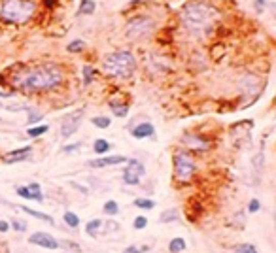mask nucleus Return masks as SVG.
Returning <instances> with one entry per match:
<instances>
[{
    "mask_svg": "<svg viewBox=\"0 0 276 253\" xmlns=\"http://www.w3.org/2000/svg\"><path fill=\"white\" fill-rule=\"evenodd\" d=\"M63 81H65V74L61 68L53 62H44L12 74L10 85L23 93H46L57 89Z\"/></svg>",
    "mask_w": 276,
    "mask_h": 253,
    "instance_id": "obj_1",
    "label": "nucleus"
},
{
    "mask_svg": "<svg viewBox=\"0 0 276 253\" xmlns=\"http://www.w3.org/2000/svg\"><path fill=\"white\" fill-rule=\"evenodd\" d=\"M183 25L189 28V33L193 34H202L208 33L210 28L214 27L216 19H218V12L216 8L204 2H191L183 8L182 12Z\"/></svg>",
    "mask_w": 276,
    "mask_h": 253,
    "instance_id": "obj_2",
    "label": "nucleus"
},
{
    "mask_svg": "<svg viewBox=\"0 0 276 253\" xmlns=\"http://www.w3.org/2000/svg\"><path fill=\"white\" fill-rule=\"evenodd\" d=\"M36 14L34 0H0V19L8 25H23Z\"/></svg>",
    "mask_w": 276,
    "mask_h": 253,
    "instance_id": "obj_3",
    "label": "nucleus"
},
{
    "mask_svg": "<svg viewBox=\"0 0 276 253\" xmlns=\"http://www.w3.org/2000/svg\"><path fill=\"white\" fill-rule=\"evenodd\" d=\"M102 70L110 78H131L136 70V59L129 51H114L104 57L102 60Z\"/></svg>",
    "mask_w": 276,
    "mask_h": 253,
    "instance_id": "obj_4",
    "label": "nucleus"
},
{
    "mask_svg": "<svg viewBox=\"0 0 276 253\" xmlns=\"http://www.w3.org/2000/svg\"><path fill=\"white\" fill-rule=\"evenodd\" d=\"M172 165H174V178L178 181H182V183L189 181L195 176V161L191 159V155L188 151H182V149L176 151L172 155Z\"/></svg>",
    "mask_w": 276,
    "mask_h": 253,
    "instance_id": "obj_5",
    "label": "nucleus"
},
{
    "mask_svg": "<svg viewBox=\"0 0 276 253\" xmlns=\"http://www.w3.org/2000/svg\"><path fill=\"white\" fill-rule=\"evenodd\" d=\"M151 28H154V21L146 17V15H138V17L129 19L127 36L129 38H140V36H146Z\"/></svg>",
    "mask_w": 276,
    "mask_h": 253,
    "instance_id": "obj_6",
    "label": "nucleus"
},
{
    "mask_svg": "<svg viewBox=\"0 0 276 253\" xmlns=\"http://www.w3.org/2000/svg\"><path fill=\"white\" fill-rule=\"evenodd\" d=\"M146 174V168L138 159H129L127 167L123 170V181L127 185H138L142 180V176Z\"/></svg>",
    "mask_w": 276,
    "mask_h": 253,
    "instance_id": "obj_7",
    "label": "nucleus"
},
{
    "mask_svg": "<svg viewBox=\"0 0 276 253\" xmlns=\"http://www.w3.org/2000/svg\"><path fill=\"white\" fill-rule=\"evenodd\" d=\"M81 119H83V110H76L65 115V119L61 121V136L63 138H70L72 134L80 129Z\"/></svg>",
    "mask_w": 276,
    "mask_h": 253,
    "instance_id": "obj_8",
    "label": "nucleus"
},
{
    "mask_svg": "<svg viewBox=\"0 0 276 253\" xmlns=\"http://www.w3.org/2000/svg\"><path fill=\"white\" fill-rule=\"evenodd\" d=\"M28 244L40 246L44 247V249H57V247L61 246V242L55 238V236H51L49 233H42V231L30 234V236H28Z\"/></svg>",
    "mask_w": 276,
    "mask_h": 253,
    "instance_id": "obj_9",
    "label": "nucleus"
},
{
    "mask_svg": "<svg viewBox=\"0 0 276 253\" xmlns=\"http://www.w3.org/2000/svg\"><path fill=\"white\" fill-rule=\"evenodd\" d=\"M15 193L21 199L36 200V202H44V195H42V187L38 183H28V185H19L15 189Z\"/></svg>",
    "mask_w": 276,
    "mask_h": 253,
    "instance_id": "obj_10",
    "label": "nucleus"
},
{
    "mask_svg": "<svg viewBox=\"0 0 276 253\" xmlns=\"http://www.w3.org/2000/svg\"><path fill=\"white\" fill-rule=\"evenodd\" d=\"M30 155H33V147L25 146V147H19V149H12V151H8L6 155H2V161H4L6 165H15V163H21V161H27Z\"/></svg>",
    "mask_w": 276,
    "mask_h": 253,
    "instance_id": "obj_11",
    "label": "nucleus"
},
{
    "mask_svg": "<svg viewBox=\"0 0 276 253\" xmlns=\"http://www.w3.org/2000/svg\"><path fill=\"white\" fill-rule=\"evenodd\" d=\"M121 163H127V157H123V155H112V157H101V159L87 161V167L106 168V167H114V165H121Z\"/></svg>",
    "mask_w": 276,
    "mask_h": 253,
    "instance_id": "obj_12",
    "label": "nucleus"
},
{
    "mask_svg": "<svg viewBox=\"0 0 276 253\" xmlns=\"http://www.w3.org/2000/svg\"><path fill=\"white\" fill-rule=\"evenodd\" d=\"M131 134L135 136L136 140H144V138H151L155 134V129H154V125L151 123H140V125H136L133 131H131Z\"/></svg>",
    "mask_w": 276,
    "mask_h": 253,
    "instance_id": "obj_13",
    "label": "nucleus"
},
{
    "mask_svg": "<svg viewBox=\"0 0 276 253\" xmlns=\"http://www.w3.org/2000/svg\"><path fill=\"white\" fill-rule=\"evenodd\" d=\"M110 110L114 112L115 117H127L129 104L127 102H119V100H110Z\"/></svg>",
    "mask_w": 276,
    "mask_h": 253,
    "instance_id": "obj_14",
    "label": "nucleus"
},
{
    "mask_svg": "<svg viewBox=\"0 0 276 253\" xmlns=\"http://www.w3.org/2000/svg\"><path fill=\"white\" fill-rule=\"evenodd\" d=\"M85 233H87V236H91V238H97V236L102 233V221L91 219L87 225H85Z\"/></svg>",
    "mask_w": 276,
    "mask_h": 253,
    "instance_id": "obj_15",
    "label": "nucleus"
},
{
    "mask_svg": "<svg viewBox=\"0 0 276 253\" xmlns=\"http://www.w3.org/2000/svg\"><path fill=\"white\" fill-rule=\"evenodd\" d=\"M186 249H188V242L183 238H180V236H178V238H172L169 242L170 253H182V251H186Z\"/></svg>",
    "mask_w": 276,
    "mask_h": 253,
    "instance_id": "obj_16",
    "label": "nucleus"
},
{
    "mask_svg": "<svg viewBox=\"0 0 276 253\" xmlns=\"http://www.w3.org/2000/svg\"><path fill=\"white\" fill-rule=\"evenodd\" d=\"M19 210H23L25 213L33 215V217H36V219L46 221V223H51V225H53V217H51V215H47V213L36 212V210H33V208H28V206H19Z\"/></svg>",
    "mask_w": 276,
    "mask_h": 253,
    "instance_id": "obj_17",
    "label": "nucleus"
},
{
    "mask_svg": "<svg viewBox=\"0 0 276 253\" xmlns=\"http://www.w3.org/2000/svg\"><path fill=\"white\" fill-rule=\"evenodd\" d=\"M93 151L97 155H106L108 151H110V142L104 140V138H99V140H95Z\"/></svg>",
    "mask_w": 276,
    "mask_h": 253,
    "instance_id": "obj_18",
    "label": "nucleus"
},
{
    "mask_svg": "<svg viewBox=\"0 0 276 253\" xmlns=\"http://www.w3.org/2000/svg\"><path fill=\"white\" fill-rule=\"evenodd\" d=\"M263 161H265V155H263V151H259V153L254 157V176H256V183L259 181V178H261Z\"/></svg>",
    "mask_w": 276,
    "mask_h": 253,
    "instance_id": "obj_19",
    "label": "nucleus"
},
{
    "mask_svg": "<svg viewBox=\"0 0 276 253\" xmlns=\"http://www.w3.org/2000/svg\"><path fill=\"white\" fill-rule=\"evenodd\" d=\"M63 219H65V223H67L70 229H78V227H80V217H78V213L74 212H65Z\"/></svg>",
    "mask_w": 276,
    "mask_h": 253,
    "instance_id": "obj_20",
    "label": "nucleus"
},
{
    "mask_svg": "<svg viewBox=\"0 0 276 253\" xmlns=\"http://www.w3.org/2000/svg\"><path fill=\"white\" fill-rule=\"evenodd\" d=\"M180 217V213H178V210H174V208H170V210H165V212L161 213V217H159V221L161 223H172V221H176Z\"/></svg>",
    "mask_w": 276,
    "mask_h": 253,
    "instance_id": "obj_21",
    "label": "nucleus"
},
{
    "mask_svg": "<svg viewBox=\"0 0 276 253\" xmlns=\"http://www.w3.org/2000/svg\"><path fill=\"white\" fill-rule=\"evenodd\" d=\"M102 212L106 213V215H117L119 213V204L115 200H106L104 206H102Z\"/></svg>",
    "mask_w": 276,
    "mask_h": 253,
    "instance_id": "obj_22",
    "label": "nucleus"
},
{
    "mask_svg": "<svg viewBox=\"0 0 276 253\" xmlns=\"http://www.w3.org/2000/svg\"><path fill=\"white\" fill-rule=\"evenodd\" d=\"M231 253H259L257 251V247L254 244H248V242H244V244H236L233 247V251Z\"/></svg>",
    "mask_w": 276,
    "mask_h": 253,
    "instance_id": "obj_23",
    "label": "nucleus"
},
{
    "mask_svg": "<svg viewBox=\"0 0 276 253\" xmlns=\"http://www.w3.org/2000/svg\"><path fill=\"white\" fill-rule=\"evenodd\" d=\"M95 8H97V4H95L93 0H81L80 2V14L91 15L95 12Z\"/></svg>",
    "mask_w": 276,
    "mask_h": 253,
    "instance_id": "obj_24",
    "label": "nucleus"
},
{
    "mask_svg": "<svg viewBox=\"0 0 276 253\" xmlns=\"http://www.w3.org/2000/svg\"><path fill=\"white\" fill-rule=\"evenodd\" d=\"M135 206L136 208H142V210H154L155 202L151 199H144V197H138V199H135Z\"/></svg>",
    "mask_w": 276,
    "mask_h": 253,
    "instance_id": "obj_25",
    "label": "nucleus"
},
{
    "mask_svg": "<svg viewBox=\"0 0 276 253\" xmlns=\"http://www.w3.org/2000/svg\"><path fill=\"white\" fill-rule=\"evenodd\" d=\"M47 131H49V126L47 125H38V126H30L27 131V134L30 136V138H38V136H42V134H46Z\"/></svg>",
    "mask_w": 276,
    "mask_h": 253,
    "instance_id": "obj_26",
    "label": "nucleus"
},
{
    "mask_svg": "<svg viewBox=\"0 0 276 253\" xmlns=\"http://www.w3.org/2000/svg\"><path fill=\"white\" fill-rule=\"evenodd\" d=\"M83 47H85V42L74 40V42H70V44H68L67 49L70 51V53H80V51H83Z\"/></svg>",
    "mask_w": 276,
    "mask_h": 253,
    "instance_id": "obj_27",
    "label": "nucleus"
},
{
    "mask_svg": "<svg viewBox=\"0 0 276 253\" xmlns=\"http://www.w3.org/2000/svg\"><path fill=\"white\" fill-rule=\"evenodd\" d=\"M91 123H93L95 126H99V129H108V126L112 125V119H108V117L101 115V117H93Z\"/></svg>",
    "mask_w": 276,
    "mask_h": 253,
    "instance_id": "obj_28",
    "label": "nucleus"
},
{
    "mask_svg": "<svg viewBox=\"0 0 276 253\" xmlns=\"http://www.w3.org/2000/svg\"><path fill=\"white\" fill-rule=\"evenodd\" d=\"M81 72H83V83H85V85H89V83L93 81L97 70H95L93 67H83V70H81Z\"/></svg>",
    "mask_w": 276,
    "mask_h": 253,
    "instance_id": "obj_29",
    "label": "nucleus"
},
{
    "mask_svg": "<svg viewBox=\"0 0 276 253\" xmlns=\"http://www.w3.org/2000/svg\"><path fill=\"white\" fill-rule=\"evenodd\" d=\"M119 231V223H115V221H108V223H102V233L108 234V233H117Z\"/></svg>",
    "mask_w": 276,
    "mask_h": 253,
    "instance_id": "obj_30",
    "label": "nucleus"
},
{
    "mask_svg": "<svg viewBox=\"0 0 276 253\" xmlns=\"http://www.w3.org/2000/svg\"><path fill=\"white\" fill-rule=\"evenodd\" d=\"M133 227H135L136 231L146 229V227H148V217H146V215H138V217H135V221H133Z\"/></svg>",
    "mask_w": 276,
    "mask_h": 253,
    "instance_id": "obj_31",
    "label": "nucleus"
},
{
    "mask_svg": "<svg viewBox=\"0 0 276 253\" xmlns=\"http://www.w3.org/2000/svg\"><path fill=\"white\" fill-rule=\"evenodd\" d=\"M12 227H14V231H17V233H25V231H27V223L21 219L12 221Z\"/></svg>",
    "mask_w": 276,
    "mask_h": 253,
    "instance_id": "obj_32",
    "label": "nucleus"
},
{
    "mask_svg": "<svg viewBox=\"0 0 276 253\" xmlns=\"http://www.w3.org/2000/svg\"><path fill=\"white\" fill-rule=\"evenodd\" d=\"M259 210H261V202H259L257 199L250 200V202H248V212L250 213H256V212H259Z\"/></svg>",
    "mask_w": 276,
    "mask_h": 253,
    "instance_id": "obj_33",
    "label": "nucleus"
},
{
    "mask_svg": "<svg viewBox=\"0 0 276 253\" xmlns=\"http://www.w3.org/2000/svg\"><path fill=\"white\" fill-rule=\"evenodd\" d=\"M148 249H149L148 246H144V247H142V249H140V247H138V246H127V247H125V249H123L121 253H142V251H148Z\"/></svg>",
    "mask_w": 276,
    "mask_h": 253,
    "instance_id": "obj_34",
    "label": "nucleus"
},
{
    "mask_svg": "<svg viewBox=\"0 0 276 253\" xmlns=\"http://www.w3.org/2000/svg\"><path fill=\"white\" fill-rule=\"evenodd\" d=\"M40 119H42V113L34 112V110L28 108V123H38Z\"/></svg>",
    "mask_w": 276,
    "mask_h": 253,
    "instance_id": "obj_35",
    "label": "nucleus"
},
{
    "mask_svg": "<svg viewBox=\"0 0 276 253\" xmlns=\"http://www.w3.org/2000/svg\"><path fill=\"white\" fill-rule=\"evenodd\" d=\"M78 147H81V144H70V146L63 147V151H65V153H72V151H76Z\"/></svg>",
    "mask_w": 276,
    "mask_h": 253,
    "instance_id": "obj_36",
    "label": "nucleus"
},
{
    "mask_svg": "<svg viewBox=\"0 0 276 253\" xmlns=\"http://www.w3.org/2000/svg\"><path fill=\"white\" fill-rule=\"evenodd\" d=\"M10 231V223L4 219H0V233H8Z\"/></svg>",
    "mask_w": 276,
    "mask_h": 253,
    "instance_id": "obj_37",
    "label": "nucleus"
},
{
    "mask_svg": "<svg viewBox=\"0 0 276 253\" xmlns=\"http://www.w3.org/2000/svg\"><path fill=\"white\" fill-rule=\"evenodd\" d=\"M267 6V2L265 0H256V10L257 12H263V8Z\"/></svg>",
    "mask_w": 276,
    "mask_h": 253,
    "instance_id": "obj_38",
    "label": "nucleus"
},
{
    "mask_svg": "<svg viewBox=\"0 0 276 253\" xmlns=\"http://www.w3.org/2000/svg\"><path fill=\"white\" fill-rule=\"evenodd\" d=\"M44 2H46V6H47V8H53L57 0H44Z\"/></svg>",
    "mask_w": 276,
    "mask_h": 253,
    "instance_id": "obj_39",
    "label": "nucleus"
}]
</instances>
